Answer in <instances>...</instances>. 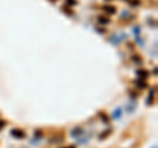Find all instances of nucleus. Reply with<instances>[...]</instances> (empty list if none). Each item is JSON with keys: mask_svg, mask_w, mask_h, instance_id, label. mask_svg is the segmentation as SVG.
Segmentation results:
<instances>
[{"mask_svg": "<svg viewBox=\"0 0 158 148\" xmlns=\"http://www.w3.org/2000/svg\"><path fill=\"white\" fill-rule=\"evenodd\" d=\"M11 134H12L13 136H16V138H18V139H22L25 136V132L22 131V130H18V128H15V130H12L11 131Z\"/></svg>", "mask_w": 158, "mask_h": 148, "instance_id": "1", "label": "nucleus"}, {"mask_svg": "<svg viewBox=\"0 0 158 148\" xmlns=\"http://www.w3.org/2000/svg\"><path fill=\"white\" fill-rule=\"evenodd\" d=\"M102 9L105 11L107 13H111V14L116 12V8H115V7H112V5H104V7H102Z\"/></svg>", "mask_w": 158, "mask_h": 148, "instance_id": "2", "label": "nucleus"}, {"mask_svg": "<svg viewBox=\"0 0 158 148\" xmlns=\"http://www.w3.org/2000/svg\"><path fill=\"white\" fill-rule=\"evenodd\" d=\"M136 74L138 77H148V71H145V70H138L136 71Z\"/></svg>", "mask_w": 158, "mask_h": 148, "instance_id": "3", "label": "nucleus"}, {"mask_svg": "<svg viewBox=\"0 0 158 148\" xmlns=\"http://www.w3.org/2000/svg\"><path fill=\"white\" fill-rule=\"evenodd\" d=\"M98 20H99L100 24H103V25H105V24H108V22H111L108 17H104V16H99Z\"/></svg>", "mask_w": 158, "mask_h": 148, "instance_id": "4", "label": "nucleus"}, {"mask_svg": "<svg viewBox=\"0 0 158 148\" xmlns=\"http://www.w3.org/2000/svg\"><path fill=\"white\" fill-rule=\"evenodd\" d=\"M120 115H121V109L119 108V109H116V110H115V111H113L112 117H113L115 119H117V118H120Z\"/></svg>", "mask_w": 158, "mask_h": 148, "instance_id": "5", "label": "nucleus"}, {"mask_svg": "<svg viewBox=\"0 0 158 148\" xmlns=\"http://www.w3.org/2000/svg\"><path fill=\"white\" fill-rule=\"evenodd\" d=\"M136 84H137V86H138V88H145V86H146V84H145V81H141V80H138V81H136Z\"/></svg>", "mask_w": 158, "mask_h": 148, "instance_id": "6", "label": "nucleus"}, {"mask_svg": "<svg viewBox=\"0 0 158 148\" xmlns=\"http://www.w3.org/2000/svg\"><path fill=\"white\" fill-rule=\"evenodd\" d=\"M67 1V4H70V5H76V0H66Z\"/></svg>", "mask_w": 158, "mask_h": 148, "instance_id": "7", "label": "nucleus"}, {"mask_svg": "<svg viewBox=\"0 0 158 148\" xmlns=\"http://www.w3.org/2000/svg\"><path fill=\"white\" fill-rule=\"evenodd\" d=\"M4 126H5V122H4V121H0V130H1Z\"/></svg>", "mask_w": 158, "mask_h": 148, "instance_id": "8", "label": "nucleus"}, {"mask_svg": "<svg viewBox=\"0 0 158 148\" xmlns=\"http://www.w3.org/2000/svg\"><path fill=\"white\" fill-rule=\"evenodd\" d=\"M65 148H75L74 146H70V147H65Z\"/></svg>", "mask_w": 158, "mask_h": 148, "instance_id": "9", "label": "nucleus"}, {"mask_svg": "<svg viewBox=\"0 0 158 148\" xmlns=\"http://www.w3.org/2000/svg\"><path fill=\"white\" fill-rule=\"evenodd\" d=\"M154 148H156V147H154Z\"/></svg>", "mask_w": 158, "mask_h": 148, "instance_id": "10", "label": "nucleus"}]
</instances>
